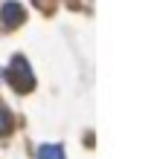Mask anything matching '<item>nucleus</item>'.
<instances>
[{"mask_svg": "<svg viewBox=\"0 0 157 159\" xmlns=\"http://www.w3.org/2000/svg\"><path fill=\"white\" fill-rule=\"evenodd\" d=\"M6 81L12 84V87L17 93H26V90H32V70H29V64H26V58H21V55H15L12 64H9V70H6Z\"/></svg>", "mask_w": 157, "mask_h": 159, "instance_id": "obj_1", "label": "nucleus"}, {"mask_svg": "<svg viewBox=\"0 0 157 159\" xmlns=\"http://www.w3.org/2000/svg\"><path fill=\"white\" fill-rule=\"evenodd\" d=\"M21 20H23V9L17 6L15 0H12V3H6V6H3V23H6V26H17Z\"/></svg>", "mask_w": 157, "mask_h": 159, "instance_id": "obj_2", "label": "nucleus"}, {"mask_svg": "<svg viewBox=\"0 0 157 159\" xmlns=\"http://www.w3.org/2000/svg\"><path fill=\"white\" fill-rule=\"evenodd\" d=\"M38 159H64V148L61 145H44V148H38Z\"/></svg>", "mask_w": 157, "mask_h": 159, "instance_id": "obj_3", "label": "nucleus"}, {"mask_svg": "<svg viewBox=\"0 0 157 159\" xmlns=\"http://www.w3.org/2000/svg\"><path fill=\"white\" fill-rule=\"evenodd\" d=\"M0 119H9V113H6L3 107H0ZM3 133H6V127H3V121H0V136H3Z\"/></svg>", "mask_w": 157, "mask_h": 159, "instance_id": "obj_4", "label": "nucleus"}]
</instances>
